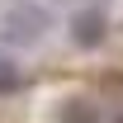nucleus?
<instances>
[{
    "label": "nucleus",
    "instance_id": "1",
    "mask_svg": "<svg viewBox=\"0 0 123 123\" xmlns=\"http://www.w3.org/2000/svg\"><path fill=\"white\" fill-rule=\"evenodd\" d=\"M52 29V14H47V5L38 0H10V5H0V47H38Z\"/></svg>",
    "mask_w": 123,
    "mask_h": 123
},
{
    "label": "nucleus",
    "instance_id": "2",
    "mask_svg": "<svg viewBox=\"0 0 123 123\" xmlns=\"http://www.w3.org/2000/svg\"><path fill=\"white\" fill-rule=\"evenodd\" d=\"M66 33H71V43H76L80 52L104 47V38H109V10L99 0H95V5H80L76 14H71V24H66Z\"/></svg>",
    "mask_w": 123,
    "mask_h": 123
},
{
    "label": "nucleus",
    "instance_id": "3",
    "mask_svg": "<svg viewBox=\"0 0 123 123\" xmlns=\"http://www.w3.org/2000/svg\"><path fill=\"white\" fill-rule=\"evenodd\" d=\"M52 123H104V114L95 109V99H85V95H71V99H62V104H57Z\"/></svg>",
    "mask_w": 123,
    "mask_h": 123
},
{
    "label": "nucleus",
    "instance_id": "4",
    "mask_svg": "<svg viewBox=\"0 0 123 123\" xmlns=\"http://www.w3.org/2000/svg\"><path fill=\"white\" fill-rule=\"evenodd\" d=\"M24 85V71H19V62L14 57H0V95H10Z\"/></svg>",
    "mask_w": 123,
    "mask_h": 123
},
{
    "label": "nucleus",
    "instance_id": "5",
    "mask_svg": "<svg viewBox=\"0 0 123 123\" xmlns=\"http://www.w3.org/2000/svg\"><path fill=\"white\" fill-rule=\"evenodd\" d=\"M114 123H123V104H118V114H114Z\"/></svg>",
    "mask_w": 123,
    "mask_h": 123
}]
</instances>
